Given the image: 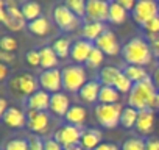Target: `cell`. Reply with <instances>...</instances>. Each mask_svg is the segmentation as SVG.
Instances as JSON below:
<instances>
[{
    "mask_svg": "<svg viewBox=\"0 0 159 150\" xmlns=\"http://www.w3.org/2000/svg\"><path fill=\"white\" fill-rule=\"evenodd\" d=\"M157 94L153 78L148 77L143 82H139L133 86L131 92L128 94V106L143 111V110H157Z\"/></svg>",
    "mask_w": 159,
    "mask_h": 150,
    "instance_id": "obj_1",
    "label": "cell"
},
{
    "mask_svg": "<svg viewBox=\"0 0 159 150\" xmlns=\"http://www.w3.org/2000/svg\"><path fill=\"white\" fill-rule=\"evenodd\" d=\"M122 56L123 59L131 64V66H140L145 67L153 61V52H151V45L150 42L142 38V36H136L131 38L123 47H122Z\"/></svg>",
    "mask_w": 159,
    "mask_h": 150,
    "instance_id": "obj_2",
    "label": "cell"
},
{
    "mask_svg": "<svg viewBox=\"0 0 159 150\" xmlns=\"http://www.w3.org/2000/svg\"><path fill=\"white\" fill-rule=\"evenodd\" d=\"M8 88L14 97L28 100L36 91H39L41 85H39V78H36L33 73L25 72V73H17L14 77H11L8 82Z\"/></svg>",
    "mask_w": 159,
    "mask_h": 150,
    "instance_id": "obj_3",
    "label": "cell"
},
{
    "mask_svg": "<svg viewBox=\"0 0 159 150\" xmlns=\"http://www.w3.org/2000/svg\"><path fill=\"white\" fill-rule=\"evenodd\" d=\"M88 82L86 69L81 64H69L62 69V89L67 92H80Z\"/></svg>",
    "mask_w": 159,
    "mask_h": 150,
    "instance_id": "obj_4",
    "label": "cell"
},
{
    "mask_svg": "<svg viewBox=\"0 0 159 150\" xmlns=\"http://www.w3.org/2000/svg\"><path fill=\"white\" fill-rule=\"evenodd\" d=\"M5 3H7V8H0V21H2V24L11 31L24 30L25 25H27V19L24 17L17 2L8 0V2H5Z\"/></svg>",
    "mask_w": 159,
    "mask_h": 150,
    "instance_id": "obj_5",
    "label": "cell"
},
{
    "mask_svg": "<svg viewBox=\"0 0 159 150\" xmlns=\"http://www.w3.org/2000/svg\"><path fill=\"white\" fill-rule=\"evenodd\" d=\"M122 111H123V106L120 103H116V105L98 103L94 108V117L98 122V125H102L103 128H116L117 125H120Z\"/></svg>",
    "mask_w": 159,
    "mask_h": 150,
    "instance_id": "obj_6",
    "label": "cell"
},
{
    "mask_svg": "<svg viewBox=\"0 0 159 150\" xmlns=\"http://www.w3.org/2000/svg\"><path fill=\"white\" fill-rule=\"evenodd\" d=\"M83 131H84L83 127H76V125L66 124V125H61V127H58V128L55 130L53 139L58 141L64 148L75 147V145H80V141H81Z\"/></svg>",
    "mask_w": 159,
    "mask_h": 150,
    "instance_id": "obj_7",
    "label": "cell"
},
{
    "mask_svg": "<svg viewBox=\"0 0 159 150\" xmlns=\"http://www.w3.org/2000/svg\"><path fill=\"white\" fill-rule=\"evenodd\" d=\"M53 21L58 25V28L62 31H73L81 25V19L76 17L66 7V3H59L53 8Z\"/></svg>",
    "mask_w": 159,
    "mask_h": 150,
    "instance_id": "obj_8",
    "label": "cell"
},
{
    "mask_svg": "<svg viewBox=\"0 0 159 150\" xmlns=\"http://www.w3.org/2000/svg\"><path fill=\"white\" fill-rule=\"evenodd\" d=\"M133 19L137 22L140 27L147 25L150 21L159 16V3L154 0H140L137 2L136 8L133 10Z\"/></svg>",
    "mask_w": 159,
    "mask_h": 150,
    "instance_id": "obj_9",
    "label": "cell"
},
{
    "mask_svg": "<svg viewBox=\"0 0 159 150\" xmlns=\"http://www.w3.org/2000/svg\"><path fill=\"white\" fill-rule=\"evenodd\" d=\"M38 78H39L41 89L47 91L48 94L61 92V89H62V70H59L58 67L42 70Z\"/></svg>",
    "mask_w": 159,
    "mask_h": 150,
    "instance_id": "obj_10",
    "label": "cell"
},
{
    "mask_svg": "<svg viewBox=\"0 0 159 150\" xmlns=\"http://www.w3.org/2000/svg\"><path fill=\"white\" fill-rule=\"evenodd\" d=\"M50 116L47 111H33L28 110L27 111V127L33 134H44L48 131L50 128Z\"/></svg>",
    "mask_w": 159,
    "mask_h": 150,
    "instance_id": "obj_11",
    "label": "cell"
},
{
    "mask_svg": "<svg viewBox=\"0 0 159 150\" xmlns=\"http://www.w3.org/2000/svg\"><path fill=\"white\" fill-rule=\"evenodd\" d=\"M86 21L89 22H108L109 21V3L105 0H89L86 3Z\"/></svg>",
    "mask_w": 159,
    "mask_h": 150,
    "instance_id": "obj_12",
    "label": "cell"
},
{
    "mask_svg": "<svg viewBox=\"0 0 159 150\" xmlns=\"http://www.w3.org/2000/svg\"><path fill=\"white\" fill-rule=\"evenodd\" d=\"M94 44H95L97 49H100V50H102L105 55H108V56H116V55L122 53L120 42H119L116 33L111 31V30H106Z\"/></svg>",
    "mask_w": 159,
    "mask_h": 150,
    "instance_id": "obj_13",
    "label": "cell"
},
{
    "mask_svg": "<svg viewBox=\"0 0 159 150\" xmlns=\"http://www.w3.org/2000/svg\"><path fill=\"white\" fill-rule=\"evenodd\" d=\"M95 44L94 42H89L86 39H76L73 44H72V50H70V59L76 64H81L88 61V58L91 56L92 50H94Z\"/></svg>",
    "mask_w": 159,
    "mask_h": 150,
    "instance_id": "obj_14",
    "label": "cell"
},
{
    "mask_svg": "<svg viewBox=\"0 0 159 150\" xmlns=\"http://www.w3.org/2000/svg\"><path fill=\"white\" fill-rule=\"evenodd\" d=\"M70 99L66 92H56V94H52V100H50V113L56 117H64L66 119V114L69 113L70 110Z\"/></svg>",
    "mask_w": 159,
    "mask_h": 150,
    "instance_id": "obj_15",
    "label": "cell"
},
{
    "mask_svg": "<svg viewBox=\"0 0 159 150\" xmlns=\"http://www.w3.org/2000/svg\"><path fill=\"white\" fill-rule=\"evenodd\" d=\"M154 124H156L154 110H143V111H139L137 124H136L134 128L140 134H150L154 130Z\"/></svg>",
    "mask_w": 159,
    "mask_h": 150,
    "instance_id": "obj_16",
    "label": "cell"
},
{
    "mask_svg": "<svg viewBox=\"0 0 159 150\" xmlns=\"http://www.w3.org/2000/svg\"><path fill=\"white\" fill-rule=\"evenodd\" d=\"M50 100H52V94H48L44 89H39L27 100V106L28 110L33 111H47L50 110Z\"/></svg>",
    "mask_w": 159,
    "mask_h": 150,
    "instance_id": "obj_17",
    "label": "cell"
},
{
    "mask_svg": "<svg viewBox=\"0 0 159 150\" xmlns=\"http://www.w3.org/2000/svg\"><path fill=\"white\" fill-rule=\"evenodd\" d=\"M106 31V25L102 24V22H89L86 21L83 25H81V39H86L89 42H95L103 33Z\"/></svg>",
    "mask_w": 159,
    "mask_h": 150,
    "instance_id": "obj_18",
    "label": "cell"
},
{
    "mask_svg": "<svg viewBox=\"0 0 159 150\" xmlns=\"http://www.w3.org/2000/svg\"><path fill=\"white\" fill-rule=\"evenodd\" d=\"M5 125H8L10 128H20L24 125H27V114L16 106H10L8 111L2 116Z\"/></svg>",
    "mask_w": 159,
    "mask_h": 150,
    "instance_id": "obj_19",
    "label": "cell"
},
{
    "mask_svg": "<svg viewBox=\"0 0 159 150\" xmlns=\"http://www.w3.org/2000/svg\"><path fill=\"white\" fill-rule=\"evenodd\" d=\"M100 89H102L100 80H89L83 86V89L78 92V96H80V99H81L84 103H94V102L98 100Z\"/></svg>",
    "mask_w": 159,
    "mask_h": 150,
    "instance_id": "obj_20",
    "label": "cell"
},
{
    "mask_svg": "<svg viewBox=\"0 0 159 150\" xmlns=\"http://www.w3.org/2000/svg\"><path fill=\"white\" fill-rule=\"evenodd\" d=\"M102 131L97 128H84L81 141H80V145H81L84 150H95L100 144H102Z\"/></svg>",
    "mask_w": 159,
    "mask_h": 150,
    "instance_id": "obj_21",
    "label": "cell"
},
{
    "mask_svg": "<svg viewBox=\"0 0 159 150\" xmlns=\"http://www.w3.org/2000/svg\"><path fill=\"white\" fill-rule=\"evenodd\" d=\"M88 119V110L81 105H72L69 113L66 114V120L70 125H76V127H83L84 122Z\"/></svg>",
    "mask_w": 159,
    "mask_h": 150,
    "instance_id": "obj_22",
    "label": "cell"
},
{
    "mask_svg": "<svg viewBox=\"0 0 159 150\" xmlns=\"http://www.w3.org/2000/svg\"><path fill=\"white\" fill-rule=\"evenodd\" d=\"M39 55H41V67L44 70H48V69H56L58 66V55L56 52L53 50V47L50 45H45L42 49H39Z\"/></svg>",
    "mask_w": 159,
    "mask_h": 150,
    "instance_id": "obj_23",
    "label": "cell"
},
{
    "mask_svg": "<svg viewBox=\"0 0 159 150\" xmlns=\"http://www.w3.org/2000/svg\"><path fill=\"white\" fill-rule=\"evenodd\" d=\"M123 70H120L119 67L116 66H105L100 69V73H98V80L102 85L105 86H114L117 78H119V75L122 73Z\"/></svg>",
    "mask_w": 159,
    "mask_h": 150,
    "instance_id": "obj_24",
    "label": "cell"
},
{
    "mask_svg": "<svg viewBox=\"0 0 159 150\" xmlns=\"http://www.w3.org/2000/svg\"><path fill=\"white\" fill-rule=\"evenodd\" d=\"M120 100V92L114 86H105L102 85L100 96H98V103L102 105H116Z\"/></svg>",
    "mask_w": 159,
    "mask_h": 150,
    "instance_id": "obj_25",
    "label": "cell"
},
{
    "mask_svg": "<svg viewBox=\"0 0 159 150\" xmlns=\"http://www.w3.org/2000/svg\"><path fill=\"white\" fill-rule=\"evenodd\" d=\"M128 17V11L119 3V2H111L109 3V21L114 25H120L126 21Z\"/></svg>",
    "mask_w": 159,
    "mask_h": 150,
    "instance_id": "obj_26",
    "label": "cell"
},
{
    "mask_svg": "<svg viewBox=\"0 0 159 150\" xmlns=\"http://www.w3.org/2000/svg\"><path fill=\"white\" fill-rule=\"evenodd\" d=\"M20 11H22L24 17L27 19V22H33V21L39 19L42 14V8L36 2H24L20 5Z\"/></svg>",
    "mask_w": 159,
    "mask_h": 150,
    "instance_id": "obj_27",
    "label": "cell"
},
{
    "mask_svg": "<svg viewBox=\"0 0 159 150\" xmlns=\"http://www.w3.org/2000/svg\"><path fill=\"white\" fill-rule=\"evenodd\" d=\"M123 72H125V75H126V77H128L134 85L139 83V82H143L145 78L150 77L148 72L145 70V67H140V66H131V64H128V66L123 69Z\"/></svg>",
    "mask_w": 159,
    "mask_h": 150,
    "instance_id": "obj_28",
    "label": "cell"
},
{
    "mask_svg": "<svg viewBox=\"0 0 159 150\" xmlns=\"http://www.w3.org/2000/svg\"><path fill=\"white\" fill-rule=\"evenodd\" d=\"M28 30L36 36H47L50 33V22H48L47 17L41 16L39 19L28 22Z\"/></svg>",
    "mask_w": 159,
    "mask_h": 150,
    "instance_id": "obj_29",
    "label": "cell"
},
{
    "mask_svg": "<svg viewBox=\"0 0 159 150\" xmlns=\"http://www.w3.org/2000/svg\"><path fill=\"white\" fill-rule=\"evenodd\" d=\"M137 117H139V111L131 108V106H125L122 111V117H120V125L123 128H133L137 124Z\"/></svg>",
    "mask_w": 159,
    "mask_h": 150,
    "instance_id": "obj_30",
    "label": "cell"
},
{
    "mask_svg": "<svg viewBox=\"0 0 159 150\" xmlns=\"http://www.w3.org/2000/svg\"><path fill=\"white\" fill-rule=\"evenodd\" d=\"M53 50L56 52V55H58V58H67V56H70V50H72V42L67 39V38H58V39H55V42H53Z\"/></svg>",
    "mask_w": 159,
    "mask_h": 150,
    "instance_id": "obj_31",
    "label": "cell"
},
{
    "mask_svg": "<svg viewBox=\"0 0 159 150\" xmlns=\"http://www.w3.org/2000/svg\"><path fill=\"white\" fill-rule=\"evenodd\" d=\"M86 3L83 0H67L66 7L80 19H86Z\"/></svg>",
    "mask_w": 159,
    "mask_h": 150,
    "instance_id": "obj_32",
    "label": "cell"
},
{
    "mask_svg": "<svg viewBox=\"0 0 159 150\" xmlns=\"http://www.w3.org/2000/svg\"><path fill=\"white\" fill-rule=\"evenodd\" d=\"M133 86H134V83L126 77L125 72H122V73L119 75V78H117V82H116V85H114V88H116L120 94H129L131 89H133Z\"/></svg>",
    "mask_w": 159,
    "mask_h": 150,
    "instance_id": "obj_33",
    "label": "cell"
},
{
    "mask_svg": "<svg viewBox=\"0 0 159 150\" xmlns=\"http://www.w3.org/2000/svg\"><path fill=\"white\" fill-rule=\"evenodd\" d=\"M103 61H105V53H103L100 49L94 47L91 56H89L88 61H86V66H88L89 69H98V67L103 64Z\"/></svg>",
    "mask_w": 159,
    "mask_h": 150,
    "instance_id": "obj_34",
    "label": "cell"
},
{
    "mask_svg": "<svg viewBox=\"0 0 159 150\" xmlns=\"http://www.w3.org/2000/svg\"><path fill=\"white\" fill-rule=\"evenodd\" d=\"M3 150H30V147H28V141L27 139L13 138V139H8L5 142Z\"/></svg>",
    "mask_w": 159,
    "mask_h": 150,
    "instance_id": "obj_35",
    "label": "cell"
},
{
    "mask_svg": "<svg viewBox=\"0 0 159 150\" xmlns=\"http://www.w3.org/2000/svg\"><path fill=\"white\" fill-rule=\"evenodd\" d=\"M120 150H145V141L142 138H129L125 139Z\"/></svg>",
    "mask_w": 159,
    "mask_h": 150,
    "instance_id": "obj_36",
    "label": "cell"
},
{
    "mask_svg": "<svg viewBox=\"0 0 159 150\" xmlns=\"http://www.w3.org/2000/svg\"><path fill=\"white\" fill-rule=\"evenodd\" d=\"M0 47H2V52H10L13 53L17 49V41L13 36H3L0 39Z\"/></svg>",
    "mask_w": 159,
    "mask_h": 150,
    "instance_id": "obj_37",
    "label": "cell"
},
{
    "mask_svg": "<svg viewBox=\"0 0 159 150\" xmlns=\"http://www.w3.org/2000/svg\"><path fill=\"white\" fill-rule=\"evenodd\" d=\"M30 150H45V141H42L38 134H30L27 138Z\"/></svg>",
    "mask_w": 159,
    "mask_h": 150,
    "instance_id": "obj_38",
    "label": "cell"
},
{
    "mask_svg": "<svg viewBox=\"0 0 159 150\" xmlns=\"http://www.w3.org/2000/svg\"><path fill=\"white\" fill-rule=\"evenodd\" d=\"M25 58H27V63H28L31 67L41 66V55H39V50H30V52L25 55Z\"/></svg>",
    "mask_w": 159,
    "mask_h": 150,
    "instance_id": "obj_39",
    "label": "cell"
},
{
    "mask_svg": "<svg viewBox=\"0 0 159 150\" xmlns=\"http://www.w3.org/2000/svg\"><path fill=\"white\" fill-rule=\"evenodd\" d=\"M142 28L145 30L147 35H159V16L154 17L153 21H150V22H148L147 25H143Z\"/></svg>",
    "mask_w": 159,
    "mask_h": 150,
    "instance_id": "obj_40",
    "label": "cell"
},
{
    "mask_svg": "<svg viewBox=\"0 0 159 150\" xmlns=\"http://www.w3.org/2000/svg\"><path fill=\"white\" fill-rule=\"evenodd\" d=\"M45 150H66V148L53 138H48V139H45Z\"/></svg>",
    "mask_w": 159,
    "mask_h": 150,
    "instance_id": "obj_41",
    "label": "cell"
},
{
    "mask_svg": "<svg viewBox=\"0 0 159 150\" xmlns=\"http://www.w3.org/2000/svg\"><path fill=\"white\" fill-rule=\"evenodd\" d=\"M145 150H159V139L157 138L145 139Z\"/></svg>",
    "mask_w": 159,
    "mask_h": 150,
    "instance_id": "obj_42",
    "label": "cell"
},
{
    "mask_svg": "<svg viewBox=\"0 0 159 150\" xmlns=\"http://www.w3.org/2000/svg\"><path fill=\"white\" fill-rule=\"evenodd\" d=\"M119 3H120V5L128 11V13H129V11L133 13V10H134V8H136V5H137V3L134 2V0H119Z\"/></svg>",
    "mask_w": 159,
    "mask_h": 150,
    "instance_id": "obj_43",
    "label": "cell"
},
{
    "mask_svg": "<svg viewBox=\"0 0 159 150\" xmlns=\"http://www.w3.org/2000/svg\"><path fill=\"white\" fill-rule=\"evenodd\" d=\"M0 59H2V63H13L16 59L14 53H10V52H0Z\"/></svg>",
    "mask_w": 159,
    "mask_h": 150,
    "instance_id": "obj_44",
    "label": "cell"
},
{
    "mask_svg": "<svg viewBox=\"0 0 159 150\" xmlns=\"http://www.w3.org/2000/svg\"><path fill=\"white\" fill-rule=\"evenodd\" d=\"M95 150H120L116 144H112V142H102Z\"/></svg>",
    "mask_w": 159,
    "mask_h": 150,
    "instance_id": "obj_45",
    "label": "cell"
},
{
    "mask_svg": "<svg viewBox=\"0 0 159 150\" xmlns=\"http://www.w3.org/2000/svg\"><path fill=\"white\" fill-rule=\"evenodd\" d=\"M8 77V67L5 63H0V80H7Z\"/></svg>",
    "mask_w": 159,
    "mask_h": 150,
    "instance_id": "obj_46",
    "label": "cell"
},
{
    "mask_svg": "<svg viewBox=\"0 0 159 150\" xmlns=\"http://www.w3.org/2000/svg\"><path fill=\"white\" fill-rule=\"evenodd\" d=\"M150 45H151V52H153V56H157V58H159V38H157L156 41L150 42Z\"/></svg>",
    "mask_w": 159,
    "mask_h": 150,
    "instance_id": "obj_47",
    "label": "cell"
},
{
    "mask_svg": "<svg viewBox=\"0 0 159 150\" xmlns=\"http://www.w3.org/2000/svg\"><path fill=\"white\" fill-rule=\"evenodd\" d=\"M151 78H153V83H154L156 89L159 91V66L154 69V72H153V75H151Z\"/></svg>",
    "mask_w": 159,
    "mask_h": 150,
    "instance_id": "obj_48",
    "label": "cell"
},
{
    "mask_svg": "<svg viewBox=\"0 0 159 150\" xmlns=\"http://www.w3.org/2000/svg\"><path fill=\"white\" fill-rule=\"evenodd\" d=\"M8 111V103H7V99H0V114H5Z\"/></svg>",
    "mask_w": 159,
    "mask_h": 150,
    "instance_id": "obj_49",
    "label": "cell"
},
{
    "mask_svg": "<svg viewBox=\"0 0 159 150\" xmlns=\"http://www.w3.org/2000/svg\"><path fill=\"white\" fill-rule=\"evenodd\" d=\"M66 150H84L81 145H75V147H69V148H66Z\"/></svg>",
    "mask_w": 159,
    "mask_h": 150,
    "instance_id": "obj_50",
    "label": "cell"
},
{
    "mask_svg": "<svg viewBox=\"0 0 159 150\" xmlns=\"http://www.w3.org/2000/svg\"><path fill=\"white\" fill-rule=\"evenodd\" d=\"M157 110H159V94H157Z\"/></svg>",
    "mask_w": 159,
    "mask_h": 150,
    "instance_id": "obj_51",
    "label": "cell"
},
{
    "mask_svg": "<svg viewBox=\"0 0 159 150\" xmlns=\"http://www.w3.org/2000/svg\"><path fill=\"white\" fill-rule=\"evenodd\" d=\"M157 59H159V58H157Z\"/></svg>",
    "mask_w": 159,
    "mask_h": 150,
    "instance_id": "obj_52",
    "label": "cell"
}]
</instances>
